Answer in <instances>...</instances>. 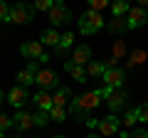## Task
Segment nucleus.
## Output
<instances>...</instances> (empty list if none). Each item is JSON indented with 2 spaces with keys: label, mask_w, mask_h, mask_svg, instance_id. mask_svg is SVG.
Listing matches in <instances>:
<instances>
[{
  "label": "nucleus",
  "mask_w": 148,
  "mask_h": 138,
  "mask_svg": "<svg viewBox=\"0 0 148 138\" xmlns=\"http://www.w3.org/2000/svg\"><path fill=\"white\" fill-rule=\"evenodd\" d=\"M109 94H111V89H109V86H104V89L86 91V94H82V96H74L72 101H74V104H77V106L82 109V111L91 113V111H94V109L101 104V99H104V96H109Z\"/></svg>",
  "instance_id": "nucleus-1"
},
{
  "label": "nucleus",
  "mask_w": 148,
  "mask_h": 138,
  "mask_svg": "<svg viewBox=\"0 0 148 138\" xmlns=\"http://www.w3.org/2000/svg\"><path fill=\"white\" fill-rule=\"evenodd\" d=\"M35 5L27 3V0H20L10 8V15H8V22H15V25H27V22L35 20Z\"/></svg>",
  "instance_id": "nucleus-2"
},
{
  "label": "nucleus",
  "mask_w": 148,
  "mask_h": 138,
  "mask_svg": "<svg viewBox=\"0 0 148 138\" xmlns=\"http://www.w3.org/2000/svg\"><path fill=\"white\" fill-rule=\"evenodd\" d=\"M104 25H106V20L101 17V12H96V10H86L84 15L79 17V32L82 35H96V32H101L104 30Z\"/></svg>",
  "instance_id": "nucleus-3"
},
{
  "label": "nucleus",
  "mask_w": 148,
  "mask_h": 138,
  "mask_svg": "<svg viewBox=\"0 0 148 138\" xmlns=\"http://www.w3.org/2000/svg\"><path fill=\"white\" fill-rule=\"evenodd\" d=\"M49 22H52L54 30H57V27H67L69 22H72V10L64 5L62 0H57V3H54V8L49 10Z\"/></svg>",
  "instance_id": "nucleus-4"
},
{
  "label": "nucleus",
  "mask_w": 148,
  "mask_h": 138,
  "mask_svg": "<svg viewBox=\"0 0 148 138\" xmlns=\"http://www.w3.org/2000/svg\"><path fill=\"white\" fill-rule=\"evenodd\" d=\"M35 84L40 86V91H57L59 89V74L52 72V69H40V74H37Z\"/></svg>",
  "instance_id": "nucleus-5"
},
{
  "label": "nucleus",
  "mask_w": 148,
  "mask_h": 138,
  "mask_svg": "<svg viewBox=\"0 0 148 138\" xmlns=\"http://www.w3.org/2000/svg\"><path fill=\"white\" fill-rule=\"evenodd\" d=\"M126 25L128 30H141V27L148 25V10L146 8H131V10L126 12Z\"/></svg>",
  "instance_id": "nucleus-6"
},
{
  "label": "nucleus",
  "mask_w": 148,
  "mask_h": 138,
  "mask_svg": "<svg viewBox=\"0 0 148 138\" xmlns=\"http://www.w3.org/2000/svg\"><path fill=\"white\" fill-rule=\"evenodd\" d=\"M101 79H104V86H109V89H121L126 81V72L121 67H109L101 74Z\"/></svg>",
  "instance_id": "nucleus-7"
},
{
  "label": "nucleus",
  "mask_w": 148,
  "mask_h": 138,
  "mask_svg": "<svg viewBox=\"0 0 148 138\" xmlns=\"http://www.w3.org/2000/svg\"><path fill=\"white\" fill-rule=\"evenodd\" d=\"M106 106H109L111 113H119L121 109L128 106V94L123 89H111V94L106 96Z\"/></svg>",
  "instance_id": "nucleus-8"
},
{
  "label": "nucleus",
  "mask_w": 148,
  "mask_h": 138,
  "mask_svg": "<svg viewBox=\"0 0 148 138\" xmlns=\"http://www.w3.org/2000/svg\"><path fill=\"white\" fill-rule=\"evenodd\" d=\"M20 54L27 59V62H32V59L37 62V59L45 54V47H42V42H40V40H27V42L20 44Z\"/></svg>",
  "instance_id": "nucleus-9"
},
{
  "label": "nucleus",
  "mask_w": 148,
  "mask_h": 138,
  "mask_svg": "<svg viewBox=\"0 0 148 138\" xmlns=\"http://www.w3.org/2000/svg\"><path fill=\"white\" fill-rule=\"evenodd\" d=\"M119 128H121V118L116 116V113H109V116L99 118V133L106 138H111L114 133H119Z\"/></svg>",
  "instance_id": "nucleus-10"
},
{
  "label": "nucleus",
  "mask_w": 148,
  "mask_h": 138,
  "mask_svg": "<svg viewBox=\"0 0 148 138\" xmlns=\"http://www.w3.org/2000/svg\"><path fill=\"white\" fill-rule=\"evenodd\" d=\"M27 99H30V96H27V89L25 86H12L10 91H8V104H10V106H15V109H22L27 104Z\"/></svg>",
  "instance_id": "nucleus-11"
},
{
  "label": "nucleus",
  "mask_w": 148,
  "mask_h": 138,
  "mask_svg": "<svg viewBox=\"0 0 148 138\" xmlns=\"http://www.w3.org/2000/svg\"><path fill=\"white\" fill-rule=\"evenodd\" d=\"M35 126V113H30V111H17L15 113V118H12V128L15 131H30V128Z\"/></svg>",
  "instance_id": "nucleus-12"
},
{
  "label": "nucleus",
  "mask_w": 148,
  "mask_h": 138,
  "mask_svg": "<svg viewBox=\"0 0 148 138\" xmlns=\"http://www.w3.org/2000/svg\"><path fill=\"white\" fill-rule=\"evenodd\" d=\"M72 62L84 67V64L91 62V47L89 44H79V47H74V54H72Z\"/></svg>",
  "instance_id": "nucleus-13"
},
{
  "label": "nucleus",
  "mask_w": 148,
  "mask_h": 138,
  "mask_svg": "<svg viewBox=\"0 0 148 138\" xmlns=\"http://www.w3.org/2000/svg\"><path fill=\"white\" fill-rule=\"evenodd\" d=\"M106 30H109L114 37H121V35H126V32H128L126 17H111V20L106 22Z\"/></svg>",
  "instance_id": "nucleus-14"
},
{
  "label": "nucleus",
  "mask_w": 148,
  "mask_h": 138,
  "mask_svg": "<svg viewBox=\"0 0 148 138\" xmlns=\"http://www.w3.org/2000/svg\"><path fill=\"white\" fill-rule=\"evenodd\" d=\"M64 69H67L69 74H72V79H74V81H79V84H84L86 77H89V74H86V69L79 67V64H74L72 59H64Z\"/></svg>",
  "instance_id": "nucleus-15"
},
{
  "label": "nucleus",
  "mask_w": 148,
  "mask_h": 138,
  "mask_svg": "<svg viewBox=\"0 0 148 138\" xmlns=\"http://www.w3.org/2000/svg\"><path fill=\"white\" fill-rule=\"evenodd\" d=\"M59 37H62V35H59L54 27H47V30L40 32V42H42V47H57V44H59Z\"/></svg>",
  "instance_id": "nucleus-16"
},
{
  "label": "nucleus",
  "mask_w": 148,
  "mask_h": 138,
  "mask_svg": "<svg viewBox=\"0 0 148 138\" xmlns=\"http://www.w3.org/2000/svg\"><path fill=\"white\" fill-rule=\"evenodd\" d=\"M109 8H111V17H126V12L131 10V0H114Z\"/></svg>",
  "instance_id": "nucleus-17"
},
{
  "label": "nucleus",
  "mask_w": 148,
  "mask_h": 138,
  "mask_svg": "<svg viewBox=\"0 0 148 138\" xmlns=\"http://www.w3.org/2000/svg\"><path fill=\"white\" fill-rule=\"evenodd\" d=\"M32 101L37 104V109H40V111H49V109L54 106V104H52V96H49L47 91H37V94L32 96Z\"/></svg>",
  "instance_id": "nucleus-18"
},
{
  "label": "nucleus",
  "mask_w": 148,
  "mask_h": 138,
  "mask_svg": "<svg viewBox=\"0 0 148 138\" xmlns=\"http://www.w3.org/2000/svg\"><path fill=\"white\" fill-rule=\"evenodd\" d=\"M72 47H74V32H64L62 37H59V44L54 47V52L62 57V54L67 52V49H72Z\"/></svg>",
  "instance_id": "nucleus-19"
},
{
  "label": "nucleus",
  "mask_w": 148,
  "mask_h": 138,
  "mask_svg": "<svg viewBox=\"0 0 148 138\" xmlns=\"http://www.w3.org/2000/svg\"><path fill=\"white\" fill-rule=\"evenodd\" d=\"M109 67H111L109 62H94V59H91V62L86 64V74H89V77H101Z\"/></svg>",
  "instance_id": "nucleus-20"
},
{
  "label": "nucleus",
  "mask_w": 148,
  "mask_h": 138,
  "mask_svg": "<svg viewBox=\"0 0 148 138\" xmlns=\"http://www.w3.org/2000/svg\"><path fill=\"white\" fill-rule=\"evenodd\" d=\"M69 99H72V91H69L67 86H59V89L54 91V96H52V104L54 106H64Z\"/></svg>",
  "instance_id": "nucleus-21"
},
{
  "label": "nucleus",
  "mask_w": 148,
  "mask_h": 138,
  "mask_svg": "<svg viewBox=\"0 0 148 138\" xmlns=\"http://www.w3.org/2000/svg\"><path fill=\"white\" fill-rule=\"evenodd\" d=\"M146 62V49H133L131 54H128V67H141V64Z\"/></svg>",
  "instance_id": "nucleus-22"
},
{
  "label": "nucleus",
  "mask_w": 148,
  "mask_h": 138,
  "mask_svg": "<svg viewBox=\"0 0 148 138\" xmlns=\"http://www.w3.org/2000/svg\"><path fill=\"white\" fill-rule=\"evenodd\" d=\"M35 79H37V77L32 74V72H27V69H20V72H17V84H20V86H25V89L35 84Z\"/></svg>",
  "instance_id": "nucleus-23"
},
{
  "label": "nucleus",
  "mask_w": 148,
  "mask_h": 138,
  "mask_svg": "<svg viewBox=\"0 0 148 138\" xmlns=\"http://www.w3.org/2000/svg\"><path fill=\"white\" fill-rule=\"evenodd\" d=\"M49 121H54V123L67 121V109H64V106H52V109H49Z\"/></svg>",
  "instance_id": "nucleus-24"
},
{
  "label": "nucleus",
  "mask_w": 148,
  "mask_h": 138,
  "mask_svg": "<svg viewBox=\"0 0 148 138\" xmlns=\"http://www.w3.org/2000/svg\"><path fill=\"white\" fill-rule=\"evenodd\" d=\"M54 3H57V0H35L32 5H35V10H40V12H49L54 8Z\"/></svg>",
  "instance_id": "nucleus-25"
},
{
  "label": "nucleus",
  "mask_w": 148,
  "mask_h": 138,
  "mask_svg": "<svg viewBox=\"0 0 148 138\" xmlns=\"http://www.w3.org/2000/svg\"><path fill=\"white\" fill-rule=\"evenodd\" d=\"M47 123H49V111H37V113H35V126L45 128Z\"/></svg>",
  "instance_id": "nucleus-26"
},
{
  "label": "nucleus",
  "mask_w": 148,
  "mask_h": 138,
  "mask_svg": "<svg viewBox=\"0 0 148 138\" xmlns=\"http://www.w3.org/2000/svg\"><path fill=\"white\" fill-rule=\"evenodd\" d=\"M86 3H89V10H96V12H101L104 8L111 5V0H86Z\"/></svg>",
  "instance_id": "nucleus-27"
},
{
  "label": "nucleus",
  "mask_w": 148,
  "mask_h": 138,
  "mask_svg": "<svg viewBox=\"0 0 148 138\" xmlns=\"http://www.w3.org/2000/svg\"><path fill=\"white\" fill-rule=\"evenodd\" d=\"M123 52H126V44H123V40H116V44H114V59H121L123 57Z\"/></svg>",
  "instance_id": "nucleus-28"
},
{
  "label": "nucleus",
  "mask_w": 148,
  "mask_h": 138,
  "mask_svg": "<svg viewBox=\"0 0 148 138\" xmlns=\"http://www.w3.org/2000/svg\"><path fill=\"white\" fill-rule=\"evenodd\" d=\"M136 113H138V121L148 123V104H138V106H136Z\"/></svg>",
  "instance_id": "nucleus-29"
},
{
  "label": "nucleus",
  "mask_w": 148,
  "mask_h": 138,
  "mask_svg": "<svg viewBox=\"0 0 148 138\" xmlns=\"http://www.w3.org/2000/svg\"><path fill=\"white\" fill-rule=\"evenodd\" d=\"M136 121H138V113H136V109H128V111H126V118H123V123H126V126L131 128Z\"/></svg>",
  "instance_id": "nucleus-30"
},
{
  "label": "nucleus",
  "mask_w": 148,
  "mask_h": 138,
  "mask_svg": "<svg viewBox=\"0 0 148 138\" xmlns=\"http://www.w3.org/2000/svg\"><path fill=\"white\" fill-rule=\"evenodd\" d=\"M8 128H12V116L0 113V131H8Z\"/></svg>",
  "instance_id": "nucleus-31"
},
{
  "label": "nucleus",
  "mask_w": 148,
  "mask_h": 138,
  "mask_svg": "<svg viewBox=\"0 0 148 138\" xmlns=\"http://www.w3.org/2000/svg\"><path fill=\"white\" fill-rule=\"evenodd\" d=\"M8 15H10V5H8L5 0H0V20L8 22Z\"/></svg>",
  "instance_id": "nucleus-32"
},
{
  "label": "nucleus",
  "mask_w": 148,
  "mask_h": 138,
  "mask_svg": "<svg viewBox=\"0 0 148 138\" xmlns=\"http://www.w3.org/2000/svg\"><path fill=\"white\" fill-rule=\"evenodd\" d=\"M128 138H148V131L146 128H133V131H128Z\"/></svg>",
  "instance_id": "nucleus-33"
},
{
  "label": "nucleus",
  "mask_w": 148,
  "mask_h": 138,
  "mask_svg": "<svg viewBox=\"0 0 148 138\" xmlns=\"http://www.w3.org/2000/svg\"><path fill=\"white\" fill-rule=\"evenodd\" d=\"M25 69H27V72H32V74L37 77V74H40V62H35V59H32V62H27Z\"/></svg>",
  "instance_id": "nucleus-34"
},
{
  "label": "nucleus",
  "mask_w": 148,
  "mask_h": 138,
  "mask_svg": "<svg viewBox=\"0 0 148 138\" xmlns=\"http://www.w3.org/2000/svg\"><path fill=\"white\" fill-rule=\"evenodd\" d=\"M86 126L94 131V128H99V118H86Z\"/></svg>",
  "instance_id": "nucleus-35"
},
{
  "label": "nucleus",
  "mask_w": 148,
  "mask_h": 138,
  "mask_svg": "<svg viewBox=\"0 0 148 138\" xmlns=\"http://www.w3.org/2000/svg\"><path fill=\"white\" fill-rule=\"evenodd\" d=\"M49 59H52V57H49V54H47V52H45V54H42V57L37 59V62H40V64H47V62H49Z\"/></svg>",
  "instance_id": "nucleus-36"
},
{
  "label": "nucleus",
  "mask_w": 148,
  "mask_h": 138,
  "mask_svg": "<svg viewBox=\"0 0 148 138\" xmlns=\"http://www.w3.org/2000/svg\"><path fill=\"white\" fill-rule=\"evenodd\" d=\"M138 8H148V0H138Z\"/></svg>",
  "instance_id": "nucleus-37"
},
{
  "label": "nucleus",
  "mask_w": 148,
  "mask_h": 138,
  "mask_svg": "<svg viewBox=\"0 0 148 138\" xmlns=\"http://www.w3.org/2000/svg\"><path fill=\"white\" fill-rule=\"evenodd\" d=\"M86 138H99V136H96V133H89V136H86Z\"/></svg>",
  "instance_id": "nucleus-38"
},
{
  "label": "nucleus",
  "mask_w": 148,
  "mask_h": 138,
  "mask_svg": "<svg viewBox=\"0 0 148 138\" xmlns=\"http://www.w3.org/2000/svg\"><path fill=\"white\" fill-rule=\"evenodd\" d=\"M3 99H5V96H3V91H0V104H3Z\"/></svg>",
  "instance_id": "nucleus-39"
},
{
  "label": "nucleus",
  "mask_w": 148,
  "mask_h": 138,
  "mask_svg": "<svg viewBox=\"0 0 148 138\" xmlns=\"http://www.w3.org/2000/svg\"><path fill=\"white\" fill-rule=\"evenodd\" d=\"M0 138H5V131H0Z\"/></svg>",
  "instance_id": "nucleus-40"
},
{
  "label": "nucleus",
  "mask_w": 148,
  "mask_h": 138,
  "mask_svg": "<svg viewBox=\"0 0 148 138\" xmlns=\"http://www.w3.org/2000/svg\"><path fill=\"white\" fill-rule=\"evenodd\" d=\"M52 138H67V136H52Z\"/></svg>",
  "instance_id": "nucleus-41"
},
{
  "label": "nucleus",
  "mask_w": 148,
  "mask_h": 138,
  "mask_svg": "<svg viewBox=\"0 0 148 138\" xmlns=\"http://www.w3.org/2000/svg\"><path fill=\"white\" fill-rule=\"evenodd\" d=\"M146 10H148V8H146Z\"/></svg>",
  "instance_id": "nucleus-42"
}]
</instances>
